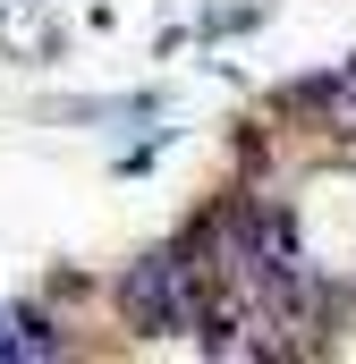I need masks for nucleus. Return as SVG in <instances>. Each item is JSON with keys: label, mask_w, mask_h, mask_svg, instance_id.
Masks as SVG:
<instances>
[{"label": "nucleus", "mask_w": 356, "mask_h": 364, "mask_svg": "<svg viewBox=\"0 0 356 364\" xmlns=\"http://www.w3.org/2000/svg\"><path fill=\"white\" fill-rule=\"evenodd\" d=\"M119 305H127V322H136V331H170L178 314H187V263H178V255L136 263L127 288H119Z\"/></svg>", "instance_id": "1"}]
</instances>
